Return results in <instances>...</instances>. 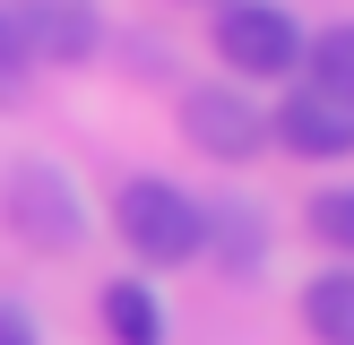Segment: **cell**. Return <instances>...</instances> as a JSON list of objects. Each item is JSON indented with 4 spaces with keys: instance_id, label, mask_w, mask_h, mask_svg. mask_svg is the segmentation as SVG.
Returning a JSON list of instances; mask_svg holds the SVG:
<instances>
[{
    "instance_id": "cell-1",
    "label": "cell",
    "mask_w": 354,
    "mask_h": 345,
    "mask_svg": "<svg viewBox=\"0 0 354 345\" xmlns=\"http://www.w3.org/2000/svg\"><path fill=\"white\" fill-rule=\"evenodd\" d=\"M199 216L207 207L199 199H182L173 181H156V172H138V181H121V199H113V224H121V241H130L147 268H182V259H199Z\"/></svg>"
},
{
    "instance_id": "cell-2",
    "label": "cell",
    "mask_w": 354,
    "mask_h": 345,
    "mask_svg": "<svg viewBox=\"0 0 354 345\" xmlns=\"http://www.w3.org/2000/svg\"><path fill=\"white\" fill-rule=\"evenodd\" d=\"M216 52L242 78H294L303 69V26L277 0H225L216 9Z\"/></svg>"
},
{
    "instance_id": "cell-3",
    "label": "cell",
    "mask_w": 354,
    "mask_h": 345,
    "mask_svg": "<svg viewBox=\"0 0 354 345\" xmlns=\"http://www.w3.org/2000/svg\"><path fill=\"white\" fill-rule=\"evenodd\" d=\"M9 224L35 241V250H78L86 241V207H78V190H69L52 164H17L9 172Z\"/></svg>"
},
{
    "instance_id": "cell-4",
    "label": "cell",
    "mask_w": 354,
    "mask_h": 345,
    "mask_svg": "<svg viewBox=\"0 0 354 345\" xmlns=\"http://www.w3.org/2000/svg\"><path fill=\"white\" fill-rule=\"evenodd\" d=\"M182 138L199 155H216V164H242V155L268 147V112H259L251 95H234V86H199V95L182 103Z\"/></svg>"
},
{
    "instance_id": "cell-5",
    "label": "cell",
    "mask_w": 354,
    "mask_h": 345,
    "mask_svg": "<svg viewBox=\"0 0 354 345\" xmlns=\"http://www.w3.org/2000/svg\"><path fill=\"white\" fill-rule=\"evenodd\" d=\"M268 138H286L294 155H346L354 147V95H320V86H286V103L268 112Z\"/></svg>"
},
{
    "instance_id": "cell-6",
    "label": "cell",
    "mask_w": 354,
    "mask_h": 345,
    "mask_svg": "<svg viewBox=\"0 0 354 345\" xmlns=\"http://www.w3.org/2000/svg\"><path fill=\"white\" fill-rule=\"evenodd\" d=\"M17 61H86L95 52V9L86 0H17Z\"/></svg>"
},
{
    "instance_id": "cell-7",
    "label": "cell",
    "mask_w": 354,
    "mask_h": 345,
    "mask_svg": "<svg viewBox=\"0 0 354 345\" xmlns=\"http://www.w3.org/2000/svg\"><path fill=\"white\" fill-rule=\"evenodd\" d=\"M104 337L113 345H165V302L138 276H113L104 285Z\"/></svg>"
},
{
    "instance_id": "cell-8",
    "label": "cell",
    "mask_w": 354,
    "mask_h": 345,
    "mask_svg": "<svg viewBox=\"0 0 354 345\" xmlns=\"http://www.w3.org/2000/svg\"><path fill=\"white\" fill-rule=\"evenodd\" d=\"M303 319H311L320 345H354V276L346 268H328V276L303 285Z\"/></svg>"
},
{
    "instance_id": "cell-9",
    "label": "cell",
    "mask_w": 354,
    "mask_h": 345,
    "mask_svg": "<svg viewBox=\"0 0 354 345\" xmlns=\"http://www.w3.org/2000/svg\"><path fill=\"white\" fill-rule=\"evenodd\" d=\"M303 86H320V95H354V26H320L303 34Z\"/></svg>"
},
{
    "instance_id": "cell-10",
    "label": "cell",
    "mask_w": 354,
    "mask_h": 345,
    "mask_svg": "<svg viewBox=\"0 0 354 345\" xmlns=\"http://www.w3.org/2000/svg\"><path fill=\"white\" fill-rule=\"evenodd\" d=\"M311 233H320L328 250H354V199L346 190H320V199H311Z\"/></svg>"
},
{
    "instance_id": "cell-11",
    "label": "cell",
    "mask_w": 354,
    "mask_h": 345,
    "mask_svg": "<svg viewBox=\"0 0 354 345\" xmlns=\"http://www.w3.org/2000/svg\"><path fill=\"white\" fill-rule=\"evenodd\" d=\"M0 345H35V319L17 302H0Z\"/></svg>"
}]
</instances>
